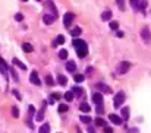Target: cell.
<instances>
[{
  "mask_svg": "<svg viewBox=\"0 0 151 133\" xmlns=\"http://www.w3.org/2000/svg\"><path fill=\"white\" fill-rule=\"evenodd\" d=\"M79 110H81V111H84V113H90V111H91V107H90V104L82 102V104L79 105Z\"/></svg>",
  "mask_w": 151,
  "mask_h": 133,
  "instance_id": "7c38bea8",
  "label": "cell"
},
{
  "mask_svg": "<svg viewBox=\"0 0 151 133\" xmlns=\"http://www.w3.org/2000/svg\"><path fill=\"white\" fill-rule=\"evenodd\" d=\"M13 64H16V66H18V67H21L22 70H25V69H27V66H25L24 63H21L18 59H13Z\"/></svg>",
  "mask_w": 151,
  "mask_h": 133,
  "instance_id": "44dd1931",
  "label": "cell"
},
{
  "mask_svg": "<svg viewBox=\"0 0 151 133\" xmlns=\"http://www.w3.org/2000/svg\"><path fill=\"white\" fill-rule=\"evenodd\" d=\"M28 110H29V114H31V116H32V114H35V107H34V105H29V108H28Z\"/></svg>",
  "mask_w": 151,
  "mask_h": 133,
  "instance_id": "d590c367",
  "label": "cell"
},
{
  "mask_svg": "<svg viewBox=\"0 0 151 133\" xmlns=\"http://www.w3.org/2000/svg\"><path fill=\"white\" fill-rule=\"evenodd\" d=\"M29 81H31L34 85H37V87H40V85H41V81H40V78H38V73H37L35 70H32V73L29 75Z\"/></svg>",
  "mask_w": 151,
  "mask_h": 133,
  "instance_id": "8992f818",
  "label": "cell"
},
{
  "mask_svg": "<svg viewBox=\"0 0 151 133\" xmlns=\"http://www.w3.org/2000/svg\"><path fill=\"white\" fill-rule=\"evenodd\" d=\"M68 111V105L66 104H60L59 105V113H66Z\"/></svg>",
  "mask_w": 151,
  "mask_h": 133,
  "instance_id": "83f0119b",
  "label": "cell"
},
{
  "mask_svg": "<svg viewBox=\"0 0 151 133\" xmlns=\"http://www.w3.org/2000/svg\"><path fill=\"white\" fill-rule=\"evenodd\" d=\"M12 116H13V117H19V110H18V107H12Z\"/></svg>",
  "mask_w": 151,
  "mask_h": 133,
  "instance_id": "f546056e",
  "label": "cell"
},
{
  "mask_svg": "<svg viewBox=\"0 0 151 133\" xmlns=\"http://www.w3.org/2000/svg\"><path fill=\"white\" fill-rule=\"evenodd\" d=\"M104 133H113V129L109 126H104Z\"/></svg>",
  "mask_w": 151,
  "mask_h": 133,
  "instance_id": "8d00e7d4",
  "label": "cell"
},
{
  "mask_svg": "<svg viewBox=\"0 0 151 133\" xmlns=\"http://www.w3.org/2000/svg\"><path fill=\"white\" fill-rule=\"evenodd\" d=\"M51 97H53V98H56V99H59V98H60V95H59V94H53Z\"/></svg>",
  "mask_w": 151,
  "mask_h": 133,
  "instance_id": "ab89813d",
  "label": "cell"
},
{
  "mask_svg": "<svg viewBox=\"0 0 151 133\" xmlns=\"http://www.w3.org/2000/svg\"><path fill=\"white\" fill-rule=\"evenodd\" d=\"M81 32H82V31H81V28H79V26H76V28H73V29H72V32H70V34H72L73 37H78Z\"/></svg>",
  "mask_w": 151,
  "mask_h": 133,
  "instance_id": "d4e9b609",
  "label": "cell"
},
{
  "mask_svg": "<svg viewBox=\"0 0 151 133\" xmlns=\"http://www.w3.org/2000/svg\"><path fill=\"white\" fill-rule=\"evenodd\" d=\"M53 21H54V16H50V15H44V16H43V22H44L46 25H51Z\"/></svg>",
  "mask_w": 151,
  "mask_h": 133,
  "instance_id": "30bf717a",
  "label": "cell"
},
{
  "mask_svg": "<svg viewBox=\"0 0 151 133\" xmlns=\"http://www.w3.org/2000/svg\"><path fill=\"white\" fill-rule=\"evenodd\" d=\"M109 119H110V122L114 123V124H122V119H120L117 114H110Z\"/></svg>",
  "mask_w": 151,
  "mask_h": 133,
  "instance_id": "ba28073f",
  "label": "cell"
},
{
  "mask_svg": "<svg viewBox=\"0 0 151 133\" xmlns=\"http://www.w3.org/2000/svg\"><path fill=\"white\" fill-rule=\"evenodd\" d=\"M57 82H59L60 85H66V82H68V81H66V76L59 75V76H57Z\"/></svg>",
  "mask_w": 151,
  "mask_h": 133,
  "instance_id": "7402d4cb",
  "label": "cell"
},
{
  "mask_svg": "<svg viewBox=\"0 0 151 133\" xmlns=\"http://www.w3.org/2000/svg\"><path fill=\"white\" fill-rule=\"evenodd\" d=\"M117 1V6L120 10H125V0H116Z\"/></svg>",
  "mask_w": 151,
  "mask_h": 133,
  "instance_id": "4dcf8cb0",
  "label": "cell"
},
{
  "mask_svg": "<svg viewBox=\"0 0 151 133\" xmlns=\"http://www.w3.org/2000/svg\"><path fill=\"white\" fill-rule=\"evenodd\" d=\"M44 110H46V101H44V104H43V108L40 110V113H38L37 117H35L37 122H41V120H43V117H44Z\"/></svg>",
  "mask_w": 151,
  "mask_h": 133,
  "instance_id": "4fadbf2b",
  "label": "cell"
},
{
  "mask_svg": "<svg viewBox=\"0 0 151 133\" xmlns=\"http://www.w3.org/2000/svg\"><path fill=\"white\" fill-rule=\"evenodd\" d=\"M63 43H65V37H63V35H57V38H56V41H54V47H56V45H60V44H63Z\"/></svg>",
  "mask_w": 151,
  "mask_h": 133,
  "instance_id": "ac0fdd59",
  "label": "cell"
},
{
  "mask_svg": "<svg viewBox=\"0 0 151 133\" xmlns=\"http://www.w3.org/2000/svg\"><path fill=\"white\" fill-rule=\"evenodd\" d=\"M141 37H142V40H144V43L145 44H150L151 41V32L148 28H142V31H141Z\"/></svg>",
  "mask_w": 151,
  "mask_h": 133,
  "instance_id": "5b68a950",
  "label": "cell"
},
{
  "mask_svg": "<svg viewBox=\"0 0 151 133\" xmlns=\"http://www.w3.org/2000/svg\"><path fill=\"white\" fill-rule=\"evenodd\" d=\"M66 69H68L69 72H75V69H76V64H75V61L69 60V61L66 63Z\"/></svg>",
  "mask_w": 151,
  "mask_h": 133,
  "instance_id": "8fae6325",
  "label": "cell"
},
{
  "mask_svg": "<svg viewBox=\"0 0 151 133\" xmlns=\"http://www.w3.org/2000/svg\"><path fill=\"white\" fill-rule=\"evenodd\" d=\"M73 19H75V15H73V13H66V15L63 16V24H65V26H69Z\"/></svg>",
  "mask_w": 151,
  "mask_h": 133,
  "instance_id": "52a82bcc",
  "label": "cell"
},
{
  "mask_svg": "<svg viewBox=\"0 0 151 133\" xmlns=\"http://www.w3.org/2000/svg\"><path fill=\"white\" fill-rule=\"evenodd\" d=\"M65 99H66L68 102L72 101V99H73V92H72V91H68V92L65 94Z\"/></svg>",
  "mask_w": 151,
  "mask_h": 133,
  "instance_id": "603a6c76",
  "label": "cell"
},
{
  "mask_svg": "<svg viewBox=\"0 0 151 133\" xmlns=\"http://www.w3.org/2000/svg\"><path fill=\"white\" fill-rule=\"evenodd\" d=\"M68 56H69L68 50H65V48H63V50H60V51H59V57H60L62 60H66V59H68Z\"/></svg>",
  "mask_w": 151,
  "mask_h": 133,
  "instance_id": "e0dca14e",
  "label": "cell"
},
{
  "mask_svg": "<svg viewBox=\"0 0 151 133\" xmlns=\"http://www.w3.org/2000/svg\"><path fill=\"white\" fill-rule=\"evenodd\" d=\"M129 69H131V63H129V61H122V63L117 66V69H116V70H117V73H119V75H125Z\"/></svg>",
  "mask_w": 151,
  "mask_h": 133,
  "instance_id": "3957f363",
  "label": "cell"
},
{
  "mask_svg": "<svg viewBox=\"0 0 151 133\" xmlns=\"http://www.w3.org/2000/svg\"><path fill=\"white\" fill-rule=\"evenodd\" d=\"M123 102H125V92L123 91H119L114 95V98H113V105H114V108H119Z\"/></svg>",
  "mask_w": 151,
  "mask_h": 133,
  "instance_id": "7a4b0ae2",
  "label": "cell"
},
{
  "mask_svg": "<svg viewBox=\"0 0 151 133\" xmlns=\"http://www.w3.org/2000/svg\"><path fill=\"white\" fill-rule=\"evenodd\" d=\"M73 47H75V50H76V54H78V57H81V59H84L87 54H88V47H87V43L84 41V40H73Z\"/></svg>",
  "mask_w": 151,
  "mask_h": 133,
  "instance_id": "6da1fadb",
  "label": "cell"
},
{
  "mask_svg": "<svg viewBox=\"0 0 151 133\" xmlns=\"http://www.w3.org/2000/svg\"><path fill=\"white\" fill-rule=\"evenodd\" d=\"M131 4H132V7L134 9H139V10H142L144 12V9H145V0H131Z\"/></svg>",
  "mask_w": 151,
  "mask_h": 133,
  "instance_id": "277c9868",
  "label": "cell"
},
{
  "mask_svg": "<svg viewBox=\"0 0 151 133\" xmlns=\"http://www.w3.org/2000/svg\"><path fill=\"white\" fill-rule=\"evenodd\" d=\"M94 123H96L97 126H101V127H104V126H106V122H104V120H103L101 117H99V119H96V122H94Z\"/></svg>",
  "mask_w": 151,
  "mask_h": 133,
  "instance_id": "484cf974",
  "label": "cell"
},
{
  "mask_svg": "<svg viewBox=\"0 0 151 133\" xmlns=\"http://www.w3.org/2000/svg\"><path fill=\"white\" fill-rule=\"evenodd\" d=\"M72 91H73L75 94H78V95H82V91H84V89H82V88H78V87H75V88L72 89Z\"/></svg>",
  "mask_w": 151,
  "mask_h": 133,
  "instance_id": "836d02e7",
  "label": "cell"
},
{
  "mask_svg": "<svg viewBox=\"0 0 151 133\" xmlns=\"http://www.w3.org/2000/svg\"><path fill=\"white\" fill-rule=\"evenodd\" d=\"M15 19H16V21H19V22H21V21H22V19H24V15H22V13H16V15H15Z\"/></svg>",
  "mask_w": 151,
  "mask_h": 133,
  "instance_id": "e575fe53",
  "label": "cell"
},
{
  "mask_svg": "<svg viewBox=\"0 0 151 133\" xmlns=\"http://www.w3.org/2000/svg\"><path fill=\"white\" fill-rule=\"evenodd\" d=\"M0 72L1 73H6L7 72V64H6V61L0 57Z\"/></svg>",
  "mask_w": 151,
  "mask_h": 133,
  "instance_id": "9a60e30c",
  "label": "cell"
},
{
  "mask_svg": "<svg viewBox=\"0 0 151 133\" xmlns=\"http://www.w3.org/2000/svg\"><path fill=\"white\" fill-rule=\"evenodd\" d=\"M46 84H47L49 87H53V85H54V81H53L51 75H47V76H46Z\"/></svg>",
  "mask_w": 151,
  "mask_h": 133,
  "instance_id": "cb8c5ba5",
  "label": "cell"
},
{
  "mask_svg": "<svg viewBox=\"0 0 151 133\" xmlns=\"http://www.w3.org/2000/svg\"><path fill=\"white\" fill-rule=\"evenodd\" d=\"M40 133H50V124H49V123H44V124L40 127Z\"/></svg>",
  "mask_w": 151,
  "mask_h": 133,
  "instance_id": "2e32d148",
  "label": "cell"
},
{
  "mask_svg": "<svg viewBox=\"0 0 151 133\" xmlns=\"http://www.w3.org/2000/svg\"><path fill=\"white\" fill-rule=\"evenodd\" d=\"M101 19H103V21H110V19H111V12H110V10L103 12V13H101Z\"/></svg>",
  "mask_w": 151,
  "mask_h": 133,
  "instance_id": "5bb4252c",
  "label": "cell"
},
{
  "mask_svg": "<svg viewBox=\"0 0 151 133\" xmlns=\"http://www.w3.org/2000/svg\"><path fill=\"white\" fill-rule=\"evenodd\" d=\"M97 88L103 89V91H104V92H107V94H109V92H111V89L109 88L107 85H104V84H97Z\"/></svg>",
  "mask_w": 151,
  "mask_h": 133,
  "instance_id": "ffe728a7",
  "label": "cell"
},
{
  "mask_svg": "<svg viewBox=\"0 0 151 133\" xmlns=\"http://www.w3.org/2000/svg\"><path fill=\"white\" fill-rule=\"evenodd\" d=\"M22 1H28V0H22Z\"/></svg>",
  "mask_w": 151,
  "mask_h": 133,
  "instance_id": "b9f144b4",
  "label": "cell"
},
{
  "mask_svg": "<svg viewBox=\"0 0 151 133\" xmlns=\"http://www.w3.org/2000/svg\"><path fill=\"white\" fill-rule=\"evenodd\" d=\"M13 94H15V97H16V98H18V99H21V95H19V94H18V91H13Z\"/></svg>",
  "mask_w": 151,
  "mask_h": 133,
  "instance_id": "f35d334b",
  "label": "cell"
},
{
  "mask_svg": "<svg viewBox=\"0 0 151 133\" xmlns=\"http://www.w3.org/2000/svg\"><path fill=\"white\" fill-rule=\"evenodd\" d=\"M22 50L25 53H31L32 51V45L29 44V43H25V44H22Z\"/></svg>",
  "mask_w": 151,
  "mask_h": 133,
  "instance_id": "d6986e66",
  "label": "cell"
},
{
  "mask_svg": "<svg viewBox=\"0 0 151 133\" xmlns=\"http://www.w3.org/2000/svg\"><path fill=\"white\" fill-rule=\"evenodd\" d=\"M75 82H82V81H85V78H84V75H75Z\"/></svg>",
  "mask_w": 151,
  "mask_h": 133,
  "instance_id": "f1b7e54d",
  "label": "cell"
},
{
  "mask_svg": "<svg viewBox=\"0 0 151 133\" xmlns=\"http://www.w3.org/2000/svg\"><path fill=\"white\" fill-rule=\"evenodd\" d=\"M88 133H96V132H94V129H93V127H91V126H90V127H88Z\"/></svg>",
  "mask_w": 151,
  "mask_h": 133,
  "instance_id": "60d3db41",
  "label": "cell"
},
{
  "mask_svg": "<svg viewBox=\"0 0 151 133\" xmlns=\"http://www.w3.org/2000/svg\"><path fill=\"white\" fill-rule=\"evenodd\" d=\"M93 101H94L97 105H99V104H101V102H103V95H101V94H99V92H96V94L93 95Z\"/></svg>",
  "mask_w": 151,
  "mask_h": 133,
  "instance_id": "9c48e42d",
  "label": "cell"
},
{
  "mask_svg": "<svg viewBox=\"0 0 151 133\" xmlns=\"http://www.w3.org/2000/svg\"><path fill=\"white\" fill-rule=\"evenodd\" d=\"M110 28H111V29H117V28H119V24H117L116 21H111V22H110Z\"/></svg>",
  "mask_w": 151,
  "mask_h": 133,
  "instance_id": "d6a6232c",
  "label": "cell"
},
{
  "mask_svg": "<svg viewBox=\"0 0 151 133\" xmlns=\"http://www.w3.org/2000/svg\"><path fill=\"white\" fill-rule=\"evenodd\" d=\"M122 116H123L125 120H128V119H129V108H123V110H122Z\"/></svg>",
  "mask_w": 151,
  "mask_h": 133,
  "instance_id": "4316f807",
  "label": "cell"
},
{
  "mask_svg": "<svg viewBox=\"0 0 151 133\" xmlns=\"http://www.w3.org/2000/svg\"><path fill=\"white\" fill-rule=\"evenodd\" d=\"M81 122H84V123H91V117H88V116H81Z\"/></svg>",
  "mask_w": 151,
  "mask_h": 133,
  "instance_id": "1f68e13d",
  "label": "cell"
},
{
  "mask_svg": "<svg viewBox=\"0 0 151 133\" xmlns=\"http://www.w3.org/2000/svg\"><path fill=\"white\" fill-rule=\"evenodd\" d=\"M38 1H40V0H38Z\"/></svg>",
  "mask_w": 151,
  "mask_h": 133,
  "instance_id": "7bdbcfd3",
  "label": "cell"
},
{
  "mask_svg": "<svg viewBox=\"0 0 151 133\" xmlns=\"http://www.w3.org/2000/svg\"><path fill=\"white\" fill-rule=\"evenodd\" d=\"M97 113H99V114H103V108H101V104H99V107H97Z\"/></svg>",
  "mask_w": 151,
  "mask_h": 133,
  "instance_id": "74e56055",
  "label": "cell"
}]
</instances>
